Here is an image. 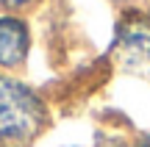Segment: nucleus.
Returning a JSON list of instances; mask_svg holds the SVG:
<instances>
[{"label": "nucleus", "mask_w": 150, "mask_h": 147, "mask_svg": "<svg viewBox=\"0 0 150 147\" xmlns=\"http://www.w3.org/2000/svg\"><path fill=\"white\" fill-rule=\"evenodd\" d=\"M47 108L33 89L0 75V147H25L36 139Z\"/></svg>", "instance_id": "nucleus-1"}, {"label": "nucleus", "mask_w": 150, "mask_h": 147, "mask_svg": "<svg viewBox=\"0 0 150 147\" xmlns=\"http://www.w3.org/2000/svg\"><path fill=\"white\" fill-rule=\"evenodd\" d=\"M114 61L125 72L150 78V17L131 14L120 22L114 39Z\"/></svg>", "instance_id": "nucleus-2"}, {"label": "nucleus", "mask_w": 150, "mask_h": 147, "mask_svg": "<svg viewBox=\"0 0 150 147\" xmlns=\"http://www.w3.org/2000/svg\"><path fill=\"white\" fill-rule=\"evenodd\" d=\"M31 50V33L17 17H0V67H20Z\"/></svg>", "instance_id": "nucleus-3"}, {"label": "nucleus", "mask_w": 150, "mask_h": 147, "mask_svg": "<svg viewBox=\"0 0 150 147\" xmlns=\"http://www.w3.org/2000/svg\"><path fill=\"white\" fill-rule=\"evenodd\" d=\"M33 0H0V6L3 8H25V6H31Z\"/></svg>", "instance_id": "nucleus-4"}, {"label": "nucleus", "mask_w": 150, "mask_h": 147, "mask_svg": "<svg viewBox=\"0 0 150 147\" xmlns=\"http://www.w3.org/2000/svg\"><path fill=\"white\" fill-rule=\"evenodd\" d=\"M136 147H150V136H145V139H142V142L136 144Z\"/></svg>", "instance_id": "nucleus-5"}, {"label": "nucleus", "mask_w": 150, "mask_h": 147, "mask_svg": "<svg viewBox=\"0 0 150 147\" xmlns=\"http://www.w3.org/2000/svg\"><path fill=\"white\" fill-rule=\"evenodd\" d=\"M111 3H120V6H125V3H136V0H111Z\"/></svg>", "instance_id": "nucleus-6"}]
</instances>
